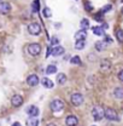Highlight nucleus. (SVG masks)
I'll use <instances>...</instances> for the list:
<instances>
[{
	"label": "nucleus",
	"mask_w": 123,
	"mask_h": 126,
	"mask_svg": "<svg viewBox=\"0 0 123 126\" xmlns=\"http://www.w3.org/2000/svg\"><path fill=\"white\" fill-rule=\"evenodd\" d=\"M92 115L95 121H100V120L105 116V109H103V108L99 107V106H95L92 110Z\"/></svg>",
	"instance_id": "1"
},
{
	"label": "nucleus",
	"mask_w": 123,
	"mask_h": 126,
	"mask_svg": "<svg viewBox=\"0 0 123 126\" xmlns=\"http://www.w3.org/2000/svg\"><path fill=\"white\" fill-rule=\"evenodd\" d=\"M49 108H51L52 111H54V113L61 111V110H63V108H64V103H63V101H61V99H53V101L49 103Z\"/></svg>",
	"instance_id": "2"
},
{
	"label": "nucleus",
	"mask_w": 123,
	"mask_h": 126,
	"mask_svg": "<svg viewBox=\"0 0 123 126\" xmlns=\"http://www.w3.org/2000/svg\"><path fill=\"white\" fill-rule=\"evenodd\" d=\"M70 101H71V103H73L75 107H78V106H81V104L83 103V96L80 94V92H75V94H71Z\"/></svg>",
	"instance_id": "3"
},
{
	"label": "nucleus",
	"mask_w": 123,
	"mask_h": 126,
	"mask_svg": "<svg viewBox=\"0 0 123 126\" xmlns=\"http://www.w3.org/2000/svg\"><path fill=\"white\" fill-rule=\"evenodd\" d=\"M28 52L30 53L31 56H37V55H40V52H41V45L37 44V43H33V44H30V45L28 46Z\"/></svg>",
	"instance_id": "4"
},
{
	"label": "nucleus",
	"mask_w": 123,
	"mask_h": 126,
	"mask_svg": "<svg viewBox=\"0 0 123 126\" xmlns=\"http://www.w3.org/2000/svg\"><path fill=\"white\" fill-rule=\"evenodd\" d=\"M105 118L109 119V120H118V114H117V111L115 109H112V108H105Z\"/></svg>",
	"instance_id": "5"
},
{
	"label": "nucleus",
	"mask_w": 123,
	"mask_h": 126,
	"mask_svg": "<svg viewBox=\"0 0 123 126\" xmlns=\"http://www.w3.org/2000/svg\"><path fill=\"white\" fill-rule=\"evenodd\" d=\"M28 32L31 35H39L41 33V26L39 23H30L28 26Z\"/></svg>",
	"instance_id": "6"
},
{
	"label": "nucleus",
	"mask_w": 123,
	"mask_h": 126,
	"mask_svg": "<svg viewBox=\"0 0 123 126\" xmlns=\"http://www.w3.org/2000/svg\"><path fill=\"white\" fill-rule=\"evenodd\" d=\"M111 67H112V64L109 60H103L100 62V72L101 73H108V72L111 70Z\"/></svg>",
	"instance_id": "7"
},
{
	"label": "nucleus",
	"mask_w": 123,
	"mask_h": 126,
	"mask_svg": "<svg viewBox=\"0 0 123 126\" xmlns=\"http://www.w3.org/2000/svg\"><path fill=\"white\" fill-rule=\"evenodd\" d=\"M11 103H12L13 107H21V106L23 104V97H22L21 94H15V96H12Z\"/></svg>",
	"instance_id": "8"
},
{
	"label": "nucleus",
	"mask_w": 123,
	"mask_h": 126,
	"mask_svg": "<svg viewBox=\"0 0 123 126\" xmlns=\"http://www.w3.org/2000/svg\"><path fill=\"white\" fill-rule=\"evenodd\" d=\"M10 11H11V5H10L9 2H6V1L0 2V14L6 15V14H9Z\"/></svg>",
	"instance_id": "9"
},
{
	"label": "nucleus",
	"mask_w": 123,
	"mask_h": 126,
	"mask_svg": "<svg viewBox=\"0 0 123 126\" xmlns=\"http://www.w3.org/2000/svg\"><path fill=\"white\" fill-rule=\"evenodd\" d=\"M27 82H28L29 86L34 87V86H36V85L39 84V77L35 75V74H31V75H29V77L27 78Z\"/></svg>",
	"instance_id": "10"
},
{
	"label": "nucleus",
	"mask_w": 123,
	"mask_h": 126,
	"mask_svg": "<svg viewBox=\"0 0 123 126\" xmlns=\"http://www.w3.org/2000/svg\"><path fill=\"white\" fill-rule=\"evenodd\" d=\"M65 124H66V126H76L78 124V119L75 115H69L65 119Z\"/></svg>",
	"instance_id": "11"
},
{
	"label": "nucleus",
	"mask_w": 123,
	"mask_h": 126,
	"mask_svg": "<svg viewBox=\"0 0 123 126\" xmlns=\"http://www.w3.org/2000/svg\"><path fill=\"white\" fill-rule=\"evenodd\" d=\"M63 53H64V47L61 46V45H57L52 50V56H54V57H58V56H61Z\"/></svg>",
	"instance_id": "12"
},
{
	"label": "nucleus",
	"mask_w": 123,
	"mask_h": 126,
	"mask_svg": "<svg viewBox=\"0 0 123 126\" xmlns=\"http://www.w3.org/2000/svg\"><path fill=\"white\" fill-rule=\"evenodd\" d=\"M27 113L30 115V116H34V118H36L37 115H39V108L36 107V106H30V107H28V109H27Z\"/></svg>",
	"instance_id": "13"
},
{
	"label": "nucleus",
	"mask_w": 123,
	"mask_h": 126,
	"mask_svg": "<svg viewBox=\"0 0 123 126\" xmlns=\"http://www.w3.org/2000/svg\"><path fill=\"white\" fill-rule=\"evenodd\" d=\"M87 38V31H85V29H81V31H78L75 34V41L77 40H85Z\"/></svg>",
	"instance_id": "14"
},
{
	"label": "nucleus",
	"mask_w": 123,
	"mask_h": 126,
	"mask_svg": "<svg viewBox=\"0 0 123 126\" xmlns=\"http://www.w3.org/2000/svg\"><path fill=\"white\" fill-rule=\"evenodd\" d=\"M113 96L117 98V99H122L123 98V87H116L113 90Z\"/></svg>",
	"instance_id": "15"
},
{
	"label": "nucleus",
	"mask_w": 123,
	"mask_h": 126,
	"mask_svg": "<svg viewBox=\"0 0 123 126\" xmlns=\"http://www.w3.org/2000/svg\"><path fill=\"white\" fill-rule=\"evenodd\" d=\"M42 85L46 87V89H52L53 87V81L51 80V79H48V78H44L42 79Z\"/></svg>",
	"instance_id": "16"
},
{
	"label": "nucleus",
	"mask_w": 123,
	"mask_h": 126,
	"mask_svg": "<svg viewBox=\"0 0 123 126\" xmlns=\"http://www.w3.org/2000/svg\"><path fill=\"white\" fill-rule=\"evenodd\" d=\"M27 126H39V120H37V118L30 116V118L27 120Z\"/></svg>",
	"instance_id": "17"
},
{
	"label": "nucleus",
	"mask_w": 123,
	"mask_h": 126,
	"mask_svg": "<svg viewBox=\"0 0 123 126\" xmlns=\"http://www.w3.org/2000/svg\"><path fill=\"white\" fill-rule=\"evenodd\" d=\"M105 47H106L105 41H97V43H95V48H97L98 51H104Z\"/></svg>",
	"instance_id": "18"
},
{
	"label": "nucleus",
	"mask_w": 123,
	"mask_h": 126,
	"mask_svg": "<svg viewBox=\"0 0 123 126\" xmlns=\"http://www.w3.org/2000/svg\"><path fill=\"white\" fill-rule=\"evenodd\" d=\"M54 73H57V67H56V65H53V64L47 65L46 74H54Z\"/></svg>",
	"instance_id": "19"
},
{
	"label": "nucleus",
	"mask_w": 123,
	"mask_h": 126,
	"mask_svg": "<svg viewBox=\"0 0 123 126\" xmlns=\"http://www.w3.org/2000/svg\"><path fill=\"white\" fill-rule=\"evenodd\" d=\"M85 45H86L85 40H77V41H75V48L76 50H82L85 47Z\"/></svg>",
	"instance_id": "20"
},
{
	"label": "nucleus",
	"mask_w": 123,
	"mask_h": 126,
	"mask_svg": "<svg viewBox=\"0 0 123 126\" xmlns=\"http://www.w3.org/2000/svg\"><path fill=\"white\" fill-rule=\"evenodd\" d=\"M39 9H40V1H39V0H34V2H33V5H31L33 12H37Z\"/></svg>",
	"instance_id": "21"
},
{
	"label": "nucleus",
	"mask_w": 123,
	"mask_h": 126,
	"mask_svg": "<svg viewBox=\"0 0 123 126\" xmlns=\"http://www.w3.org/2000/svg\"><path fill=\"white\" fill-rule=\"evenodd\" d=\"M65 81H66V77H65V74L59 73V74L57 75V82H58V84H64Z\"/></svg>",
	"instance_id": "22"
},
{
	"label": "nucleus",
	"mask_w": 123,
	"mask_h": 126,
	"mask_svg": "<svg viewBox=\"0 0 123 126\" xmlns=\"http://www.w3.org/2000/svg\"><path fill=\"white\" fill-rule=\"evenodd\" d=\"M93 33L95 34V35H103L104 34V28L103 27H94L93 28Z\"/></svg>",
	"instance_id": "23"
},
{
	"label": "nucleus",
	"mask_w": 123,
	"mask_h": 126,
	"mask_svg": "<svg viewBox=\"0 0 123 126\" xmlns=\"http://www.w3.org/2000/svg\"><path fill=\"white\" fill-rule=\"evenodd\" d=\"M80 26H81V29L87 31V28L89 27V21L85 18V19H82V21H81V24H80Z\"/></svg>",
	"instance_id": "24"
},
{
	"label": "nucleus",
	"mask_w": 123,
	"mask_h": 126,
	"mask_svg": "<svg viewBox=\"0 0 123 126\" xmlns=\"http://www.w3.org/2000/svg\"><path fill=\"white\" fill-rule=\"evenodd\" d=\"M116 38L120 43H123V29H117L116 31Z\"/></svg>",
	"instance_id": "25"
},
{
	"label": "nucleus",
	"mask_w": 123,
	"mask_h": 126,
	"mask_svg": "<svg viewBox=\"0 0 123 126\" xmlns=\"http://www.w3.org/2000/svg\"><path fill=\"white\" fill-rule=\"evenodd\" d=\"M70 62L73 63V64H77V65H80V64H81V60H80V57H78V56H74V57H71V58H70Z\"/></svg>",
	"instance_id": "26"
},
{
	"label": "nucleus",
	"mask_w": 123,
	"mask_h": 126,
	"mask_svg": "<svg viewBox=\"0 0 123 126\" xmlns=\"http://www.w3.org/2000/svg\"><path fill=\"white\" fill-rule=\"evenodd\" d=\"M44 16L47 17V18H49V17L52 16V11H51L49 7H45V9H44Z\"/></svg>",
	"instance_id": "27"
},
{
	"label": "nucleus",
	"mask_w": 123,
	"mask_h": 126,
	"mask_svg": "<svg viewBox=\"0 0 123 126\" xmlns=\"http://www.w3.org/2000/svg\"><path fill=\"white\" fill-rule=\"evenodd\" d=\"M51 44L54 45V46H57V45L59 44V39H58L57 36H52V39H51Z\"/></svg>",
	"instance_id": "28"
},
{
	"label": "nucleus",
	"mask_w": 123,
	"mask_h": 126,
	"mask_svg": "<svg viewBox=\"0 0 123 126\" xmlns=\"http://www.w3.org/2000/svg\"><path fill=\"white\" fill-rule=\"evenodd\" d=\"M94 19L95 21H103V12H99V14H97V15L94 16Z\"/></svg>",
	"instance_id": "29"
},
{
	"label": "nucleus",
	"mask_w": 123,
	"mask_h": 126,
	"mask_svg": "<svg viewBox=\"0 0 123 126\" xmlns=\"http://www.w3.org/2000/svg\"><path fill=\"white\" fill-rule=\"evenodd\" d=\"M111 7H112V6H111V5L109 4V5H106V6H104V7H103L101 12H103V14H105V12H109V11L111 10Z\"/></svg>",
	"instance_id": "30"
},
{
	"label": "nucleus",
	"mask_w": 123,
	"mask_h": 126,
	"mask_svg": "<svg viewBox=\"0 0 123 126\" xmlns=\"http://www.w3.org/2000/svg\"><path fill=\"white\" fill-rule=\"evenodd\" d=\"M85 7H86V10H87V11H92V4H91V2H86V4H85Z\"/></svg>",
	"instance_id": "31"
},
{
	"label": "nucleus",
	"mask_w": 123,
	"mask_h": 126,
	"mask_svg": "<svg viewBox=\"0 0 123 126\" xmlns=\"http://www.w3.org/2000/svg\"><path fill=\"white\" fill-rule=\"evenodd\" d=\"M52 50H53V47H51V46H48L47 47V51H46V57H48L51 53H52Z\"/></svg>",
	"instance_id": "32"
},
{
	"label": "nucleus",
	"mask_w": 123,
	"mask_h": 126,
	"mask_svg": "<svg viewBox=\"0 0 123 126\" xmlns=\"http://www.w3.org/2000/svg\"><path fill=\"white\" fill-rule=\"evenodd\" d=\"M117 77H118V79H120V80L123 82V69L120 72V73H118V75H117Z\"/></svg>",
	"instance_id": "33"
},
{
	"label": "nucleus",
	"mask_w": 123,
	"mask_h": 126,
	"mask_svg": "<svg viewBox=\"0 0 123 126\" xmlns=\"http://www.w3.org/2000/svg\"><path fill=\"white\" fill-rule=\"evenodd\" d=\"M11 126H22V125H21L19 123H13V124H12Z\"/></svg>",
	"instance_id": "34"
},
{
	"label": "nucleus",
	"mask_w": 123,
	"mask_h": 126,
	"mask_svg": "<svg viewBox=\"0 0 123 126\" xmlns=\"http://www.w3.org/2000/svg\"><path fill=\"white\" fill-rule=\"evenodd\" d=\"M103 28H105V29H106V28H108V24H106V23H104V24H103Z\"/></svg>",
	"instance_id": "35"
},
{
	"label": "nucleus",
	"mask_w": 123,
	"mask_h": 126,
	"mask_svg": "<svg viewBox=\"0 0 123 126\" xmlns=\"http://www.w3.org/2000/svg\"><path fill=\"white\" fill-rule=\"evenodd\" d=\"M105 38H106V40H108V41H111V39H110V36H109V35H106Z\"/></svg>",
	"instance_id": "36"
},
{
	"label": "nucleus",
	"mask_w": 123,
	"mask_h": 126,
	"mask_svg": "<svg viewBox=\"0 0 123 126\" xmlns=\"http://www.w3.org/2000/svg\"><path fill=\"white\" fill-rule=\"evenodd\" d=\"M46 126H56L54 124H48V125H46Z\"/></svg>",
	"instance_id": "37"
},
{
	"label": "nucleus",
	"mask_w": 123,
	"mask_h": 126,
	"mask_svg": "<svg viewBox=\"0 0 123 126\" xmlns=\"http://www.w3.org/2000/svg\"><path fill=\"white\" fill-rule=\"evenodd\" d=\"M122 14H123V7H122Z\"/></svg>",
	"instance_id": "38"
}]
</instances>
